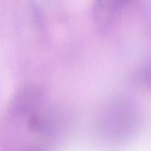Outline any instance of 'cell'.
Masks as SVG:
<instances>
[{
  "label": "cell",
  "instance_id": "6da1fadb",
  "mask_svg": "<svg viewBox=\"0 0 151 151\" xmlns=\"http://www.w3.org/2000/svg\"><path fill=\"white\" fill-rule=\"evenodd\" d=\"M141 116L137 108L125 100H116L106 105L100 112L97 128L103 137L114 141L129 139L139 131Z\"/></svg>",
  "mask_w": 151,
  "mask_h": 151
},
{
  "label": "cell",
  "instance_id": "7a4b0ae2",
  "mask_svg": "<svg viewBox=\"0 0 151 151\" xmlns=\"http://www.w3.org/2000/svg\"><path fill=\"white\" fill-rule=\"evenodd\" d=\"M44 92L40 86H27L16 95L13 102V111L19 116H27L39 111L44 101Z\"/></svg>",
  "mask_w": 151,
  "mask_h": 151
},
{
  "label": "cell",
  "instance_id": "3957f363",
  "mask_svg": "<svg viewBox=\"0 0 151 151\" xmlns=\"http://www.w3.org/2000/svg\"><path fill=\"white\" fill-rule=\"evenodd\" d=\"M129 0H94V14L96 22L100 27L109 24L118 10Z\"/></svg>",
  "mask_w": 151,
  "mask_h": 151
},
{
  "label": "cell",
  "instance_id": "277c9868",
  "mask_svg": "<svg viewBox=\"0 0 151 151\" xmlns=\"http://www.w3.org/2000/svg\"><path fill=\"white\" fill-rule=\"evenodd\" d=\"M52 122L48 115L38 111L28 117L29 128L37 134H46L50 132L52 127Z\"/></svg>",
  "mask_w": 151,
  "mask_h": 151
},
{
  "label": "cell",
  "instance_id": "5b68a950",
  "mask_svg": "<svg viewBox=\"0 0 151 151\" xmlns=\"http://www.w3.org/2000/svg\"><path fill=\"white\" fill-rule=\"evenodd\" d=\"M142 78L145 83L151 89V66H147L142 72Z\"/></svg>",
  "mask_w": 151,
  "mask_h": 151
}]
</instances>
